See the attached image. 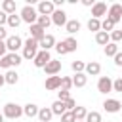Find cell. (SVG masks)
<instances>
[{"mask_svg": "<svg viewBox=\"0 0 122 122\" xmlns=\"http://www.w3.org/2000/svg\"><path fill=\"white\" fill-rule=\"evenodd\" d=\"M38 42L34 40V38H27V42L23 44V53H21V57L23 59H34L36 57V53H38Z\"/></svg>", "mask_w": 122, "mask_h": 122, "instance_id": "cell-1", "label": "cell"}, {"mask_svg": "<svg viewBox=\"0 0 122 122\" xmlns=\"http://www.w3.org/2000/svg\"><path fill=\"white\" fill-rule=\"evenodd\" d=\"M2 114H4V118H11V120H15V118L23 116V107L17 105V103H6L4 109H2Z\"/></svg>", "mask_w": 122, "mask_h": 122, "instance_id": "cell-2", "label": "cell"}, {"mask_svg": "<svg viewBox=\"0 0 122 122\" xmlns=\"http://www.w3.org/2000/svg\"><path fill=\"white\" fill-rule=\"evenodd\" d=\"M21 21H25V23H29V25H34L36 23V19H38V11H36V8L34 6H23L21 8Z\"/></svg>", "mask_w": 122, "mask_h": 122, "instance_id": "cell-3", "label": "cell"}, {"mask_svg": "<svg viewBox=\"0 0 122 122\" xmlns=\"http://www.w3.org/2000/svg\"><path fill=\"white\" fill-rule=\"evenodd\" d=\"M107 19H111L114 25L122 21V4H111L107 10Z\"/></svg>", "mask_w": 122, "mask_h": 122, "instance_id": "cell-4", "label": "cell"}, {"mask_svg": "<svg viewBox=\"0 0 122 122\" xmlns=\"http://www.w3.org/2000/svg\"><path fill=\"white\" fill-rule=\"evenodd\" d=\"M50 61H51V55H50V51H46V50H38L36 57L32 59V63H34L36 69H44Z\"/></svg>", "mask_w": 122, "mask_h": 122, "instance_id": "cell-5", "label": "cell"}, {"mask_svg": "<svg viewBox=\"0 0 122 122\" xmlns=\"http://www.w3.org/2000/svg\"><path fill=\"white\" fill-rule=\"evenodd\" d=\"M19 48H23L21 36L13 34V36H8V38H6V50H10V53H17Z\"/></svg>", "mask_w": 122, "mask_h": 122, "instance_id": "cell-6", "label": "cell"}, {"mask_svg": "<svg viewBox=\"0 0 122 122\" xmlns=\"http://www.w3.org/2000/svg\"><path fill=\"white\" fill-rule=\"evenodd\" d=\"M97 92L99 93H111L112 92V78L111 76H101L97 80Z\"/></svg>", "mask_w": 122, "mask_h": 122, "instance_id": "cell-7", "label": "cell"}, {"mask_svg": "<svg viewBox=\"0 0 122 122\" xmlns=\"http://www.w3.org/2000/svg\"><path fill=\"white\" fill-rule=\"evenodd\" d=\"M36 11H38V15H48V17H50V15L55 11V6H53L51 0H42V2L38 4Z\"/></svg>", "mask_w": 122, "mask_h": 122, "instance_id": "cell-8", "label": "cell"}, {"mask_svg": "<svg viewBox=\"0 0 122 122\" xmlns=\"http://www.w3.org/2000/svg\"><path fill=\"white\" fill-rule=\"evenodd\" d=\"M50 19H51V23L55 25V27H65L67 25V13L63 11V10H55L51 15H50Z\"/></svg>", "mask_w": 122, "mask_h": 122, "instance_id": "cell-9", "label": "cell"}, {"mask_svg": "<svg viewBox=\"0 0 122 122\" xmlns=\"http://www.w3.org/2000/svg\"><path fill=\"white\" fill-rule=\"evenodd\" d=\"M107 4L105 2H95L93 6H92V17L93 19H99V17H103V15H107Z\"/></svg>", "mask_w": 122, "mask_h": 122, "instance_id": "cell-10", "label": "cell"}, {"mask_svg": "<svg viewBox=\"0 0 122 122\" xmlns=\"http://www.w3.org/2000/svg\"><path fill=\"white\" fill-rule=\"evenodd\" d=\"M44 86H46V90L48 92H55V90H59L61 88V76H48L46 78V82H44Z\"/></svg>", "mask_w": 122, "mask_h": 122, "instance_id": "cell-11", "label": "cell"}, {"mask_svg": "<svg viewBox=\"0 0 122 122\" xmlns=\"http://www.w3.org/2000/svg\"><path fill=\"white\" fill-rule=\"evenodd\" d=\"M59 71H61V61H57V59H51V61L44 67V72H46L48 76H55Z\"/></svg>", "mask_w": 122, "mask_h": 122, "instance_id": "cell-12", "label": "cell"}, {"mask_svg": "<svg viewBox=\"0 0 122 122\" xmlns=\"http://www.w3.org/2000/svg\"><path fill=\"white\" fill-rule=\"evenodd\" d=\"M103 109H105L107 112H118V111L122 109V103H120L118 99H105V101H103Z\"/></svg>", "mask_w": 122, "mask_h": 122, "instance_id": "cell-13", "label": "cell"}, {"mask_svg": "<svg viewBox=\"0 0 122 122\" xmlns=\"http://www.w3.org/2000/svg\"><path fill=\"white\" fill-rule=\"evenodd\" d=\"M38 46L42 48V50H46V51H50L51 48H55V36L53 34H46L40 42H38Z\"/></svg>", "mask_w": 122, "mask_h": 122, "instance_id": "cell-14", "label": "cell"}, {"mask_svg": "<svg viewBox=\"0 0 122 122\" xmlns=\"http://www.w3.org/2000/svg\"><path fill=\"white\" fill-rule=\"evenodd\" d=\"M29 30H30V38H34L36 42H40V40L46 36V30H44L40 25H36V23H34V25H30V29H29Z\"/></svg>", "mask_w": 122, "mask_h": 122, "instance_id": "cell-15", "label": "cell"}, {"mask_svg": "<svg viewBox=\"0 0 122 122\" xmlns=\"http://www.w3.org/2000/svg\"><path fill=\"white\" fill-rule=\"evenodd\" d=\"M86 76H97L101 72V65L97 61H92V63H86V69H84Z\"/></svg>", "mask_w": 122, "mask_h": 122, "instance_id": "cell-16", "label": "cell"}, {"mask_svg": "<svg viewBox=\"0 0 122 122\" xmlns=\"http://www.w3.org/2000/svg\"><path fill=\"white\" fill-rule=\"evenodd\" d=\"M86 84H88L86 72H76V74L72 76V86H74V88H84Z\"/></svg>", "mask_w": 122, "mask_h": 122, "instance_id": "cell-17", "label": "cell"}, {"mask_svg": "<svg viewBox=\"0 0 122 122\" xmlns=\"http://www.w3.org/2000/svg\"><path fill=\"white\" fill-rule=\"evenodd\" d=\"M38 105H34V103H27L25 107H23V114L25 116H29V118H34V116H38Z\"/></svg>", "mask_w": 122, "mask_h": 122, "instance_id": "cell-18", "label": "cell"}, {"mask_svg": "<svg viewBox=\"0 0 122 122\" xmlns=\"http://www.w3.org/2000/svg\"><path fill=\"white\" fill-rule=\"evenodd\" d=\"M80 27H82V25H80V21H78V19H69V21H67V25H65V30H67L69 34H74V32H78V30H80Z\"/></svg>", "mask_w": 122, "mask_h": 122, "instance_id": "cell-19", "label": "cell"}, {"mask_svg": "<svg viewBox=\"0 0 122 122\" xmlns=\"http://www.w3.org/2000/svg\"><path fill=\"white\" fill-rule=\"evenodd\" d=\"M51 118H53V112H51L50 107H42V109L38 111V120H40V122H50Z\"/></svg>", "mask_w": 122, "mask_h": 122, "instance_id": "cell-20", "label": "cell"}, {"mask_svg": "<svg viewBox=\"0 0 122 122\" xmlns=\"http://www.w3.org/2000/svg\"><path fill=\"white\" fill-rule=\"evenodd\" d=\"M50 109H51V112H53V114H57V116H61L63 112H67V109H65V103H63V101H59V99H57V101H53Z\"/></svg>", "mask_w": 122, "mask_h": 122, "instance_id": "cell-21", "label": "cell"}, {"mask_svg": "<svg viewBox=\"0 0 122 122\" xmlns=\"http://www.w3.org/2000/svg\"><path fill=\"white\" fill-rule=\"evenodd\" d=\"M0 8H2V11H4V13L11 15V13H15V0H4Z\"/></svg>", "mask_w": 122, "mask_h": 122, "instance_id": "cell-22", "label": "cell"}, {"mask_svg": "<svg viewBox=\"0 0 122 122\" xmlns=\"http://www.w3.org/2000/svg\"><path fill=\"white\" fill-rule=\"evenodd\" d=\"M95 42H97L99 46H107V44L111 42V38H109V32H103V30L95 32Z\"/></svg>", "mask_w": 122, "mask_h": 122, "instance_id": "cell-23", "label": "cell"}, {"mask_svg": "<svg viewBox=\"0 0 122 122\" xmlns=\"http://www.w3.org/2000/svg\"><path fill=\"white\" fill-rule=\"evenodd\" d=\"M63 44H65V48H67V53L76 51V48H78V42H76V38H72V36L65 38V40H63Z\"/></svg>", "mask_w": 122, "mask_h": 122, "instance_id": "cell-24", "label": "cell"}, {"mask_svg": "<svg viewBox=\"0 0 122 122\" xmlns=\"http://www.w3.org/2000/svg\"><path fill=\"white\" fill-rule=\"evenodd\" d=\"M4 80H6V84H10V86H13V84H17V80H19V74L15 72V71H8L6 74H4Z\"/></svg>", "mask_w": 122, "mask_h": 122, "instance_id": "cell-25", "label": "cell"}, {"mask_svg": "<svg viewBox=\"0 0 122 122\" xmlns=\"http://www.w3.org/2000/svg\"><path fill=\"white\" fill-rule=\"evenodd\" d=\"M72 114H74V118H76V122H78V120H86V114H88V109H86V107H74V109H72Z\"/></svg>", "mask_w": 122, "mask_h": 122, "instance_id": "cell-26", "label": "cell"}, {"mask_svg": "<svg viewBox=\"0 0 122 122\" xmlns=\"http://www.w3.org/2000/svg\"><path fill=\"white\" fill-rule=\"evenodd\" d=\"M6 25L11 27V29H17V27L21 25V17L15 15V13H11V15H8V23H6Z\"/></svg>", "mask_w": 122, "mask_h": 122, "instance_id": "cell-27", "label": "cell"}, {"mask_svg": "<svg viewBox=\"0 0 122 122\" xmlns=\"http://www.w3.org/2000/svg\"><path fill=\"white\" fill-rule=\"evenodd\" d=\"M116 53H118V44L109 42V44L105 46V55H107V57H114Z\"/></svg>", "mask_w": 122, "mask_h": 122, "instance_id": "cell-28", "label": "cell"}, {"mask_svg": "<svg viewBox=\"0 0 122 122\" xmlns=\"http://www.w3.org/2000/svg\"><path fill=\"white\" fill-rule=\"evenodd\" d=\"M36 25H40V27L46 30V29L51 25V19H50L48 15H38V19H36Z\"/></svg>", "mask_w": 122, "mask_h": 122, "instance_id": "cell-29", "label": "cell"}, {"mask_svg": "<svg viewBox=\"0 0 122 122\" xmlns=\"http://www.w3.org/2000/svg\"><path fill=\"white\" fill-rule=\"evenodd\" d=\"M101 30H103V32H112V30H114V23L105 17V21H101Z\"/></svg>", "mask_w": 122, "mask_h": 122, "instance_id": "cell-30", "label": "cell"}, {"mask_svg": "<svg viewBox=\"0 0 122 122\" xmlns=\"http://www.w3.org/2000/svg\"><path fill=\"white\" fill-rule=\"evenodd\" d=\"M88 29H90V30H93V32H99V30H101V21L92 17V19L88 21Z\"/></svg>", "mask_w": 122, "mask_h": 122, "instance_id": "cell-31", "label": "cell"}, {"mask_svg": "<svg viewBox=\"0 0 122 122\" xmlns=\"http://www.w3.org/2000/svg\"><path fill=\"white\" fill-rule=\"evenodd\" d=\"M8 57H10V63H11V67H19V65L23 63V57H21L19 53H8Z\"/></svg>", "mask_w": 122, "mask_h": 122, "instance_id": "cell-32", "label": "cell"}, {"mask_svg": "<svg viewBox=\"0 0 122 122\" xmlns=\"http://www.w3.org/2000/svg\"><path fill=\"white\" fill-rule=\"evenodd\" d=\"M86 122H103V120H101V112H97V111L88 112V114H86Z\"/></svg>", "mask_w": 122, "mask_h": 122, "instance_id": "cell-33", "label": "cell"}, {"mask_svg": "<svg viewBox=\"0 0 122 122\" xmlns=\"http://www.w3.org/2000/svg\"><path fill=\"white\" fill-rule=\"evenodd\" d=\"M71 69L74 71V74H76V72H84L86 63H84V61H72V63H71Z\"/></svg>", "mask_w": 122, "mask_h": 122, "instance_id": "cell-34", "label": "cell"}, {"mask_svg": "<svg viewBox=\"0 0 122 122\" xmlns=\"http://www.w3.org/2000/svg\"><path fill=\"white\" fill-rule=\"evenodd\" d=\"M109 38H111V42H112V44H118V42L122 40V29H118V30H112V32H109Z\"/></svg>", "mask_w": 122, "mask_h": 122, "instance_id": "cell-35", "label": "cell"}, {"mask_svg": "<svg viewBox=\"0 0 122 122\" xmlns=\"http://www.w3.org/2000/svg\"><path fill=\"white\" fill-rule=\"evenodd\" d=\"M72 88V78H69V76H61V88L59 90H71Z\"/></svg>", "mask_w": 122, "mask_h": 122, "instance_id": "cell-36", "label": "cell"}, {"mask_svg": "<svg viewBox=\"0 0 122 122\" xmlns=\"http://www.w3.org/2000/svg\"><path fill=\"white\" fill-rule=\"evenodd\" d=\"M61 122H76V118H74L72 111H67V112H63V114H61Z\"/></svg>", "mask_w": 122, "mask_h": 122, "instance_id": "cell-37", "label": "cell"}, {"mask_svg": "<svg viewBox=\"0 0 122 122\" xmlns=\"http://www.w3.org/2000/svg\"><path fill=\"white\" fill-rule=\"evenodd\" d=\"M10 67H11V63H10L8 53H6L4 57H0V69H8V71H10Z\"/></svg>", "mask_w": 122, "mask_h": 122, "instance_id": "cell-38", "label": "cell"}, {"mask_svg": "<svg viewBox=\"0 0 122 122\" xmlns=\"http://www.w3.org/2000/svg\"><path fill=\"white\" fill-rule=\"evenodd\" d=\"M55 51H57L59 55H65V53H67V48H65L63 40H61V42H55Z\"/></svg>", "mask_w": 122, "mask_h": 122, "instance_id": "cell-39", "label": "cell"}, {"mask_svg": "<svg viewBox=\"0 0 122 122\" xmlns=\"http://www.w3.org/2000/svg\"><path fill=\"white\" fill-rule=\"evenodd\" d=\"M57 95H59V101H63V103H65L67 99H71V93H69L67 90H59V92H57Z\"/></svg>", "mask_w": 122, "mask_h": 122, "instance_id": "cell-40", "label": "cell"}, {"mask_svg": "<svg viewBox=\"0 0 122 122\" xmlns=\"http://www.w3.org/2000/svg\"><path fill=\"white\" fill-rule=\"evenodd\" d=\"M112 92H120L122 93V78L112 80Z\"/></svg>", "mask_w": 122, "mask_h": 122, "instance_id": "cell-41", "label": "cell"}, {"mask_svg": "<svg viewBox=\"0 0 122 122\" xmlns=\"http://www.w3.org/2000/svg\"><path fill=\"white\" fill-rule=\"evenodd\" d=\"M74 107H76V101H74V99H72V97H71V99H67V101H65V109H67V111H72V109H74Z\"/></svg>", "mask_w": 122, "mask_h": 122, "instance_id": "cell-42", "label": "cell"}, {"mask_svg": "<svg viewBox=\"0 0 122 122\" xmlns=\"http://www.w3.org/2000/svg\"><path fill=\"white\" fill-rule=\"evenodd\" d=\"M114 65H116V67H122V51H118V53L114 55Z\"/></svg>", "mask_w": 122, "mask_h": 122, "instance_id": "cell-43", "label": "cell"}, {"mask_svg": "<svg viewBox=\"0 0 122 122\" xmlns=\"http://www.w3.org/2000/svg\"><path fill=\"white\" fill-rule=\"evenodd\" d=\"M8 23V13H4L2 10H0V27H4Z\"/></svg>", "mask_w": 122, "mask_h": 122, "instance_id": "cell-44", "label": "cell"}, {"mask_svg": "<svg viewBox=\"0 0 122 122\" xmlns=\"http://www.w3.org/2000/svg\"><path fill=\"white\" fill-rule=\"evenodd\" d=\"M6 38H8V30H6V27H0V42H6Z\"/></svg>", "mask_w": 122, "mask_h": 122, "instance_id": "cell-45", "label": "cell"}, {"mask_svg": "<svg viewBox=\"0 0 122 122\" xmlns=\"http://www.w3.org/2000/svg\"><path fill=\"white\" fill-rule=\"evenodd\" d=\"M6 55V42H0V57Z\"/></svg>", "mask_w": 122, "mask_h": 122, "instance_id": "cell-46", "label": "cell"}, {"mask_svg": "<svg viewBox=\"0 0 122 122\" xmlns=\"http://www.w3.org/2000/svg\"><path fill=\"white\" fill-rule=\"evenodd\" d=\"M82 4H84V6H93L95 2H93V0H82Z\"/></svg>", "mask_w": 122, "mask_h": 122, "instance_id": "cell-47", "label": "cell"}, {"mask_svg": "<svg viewBox=\"0 0 122 122\" xmlns=\"http://www.w3.org/2000/svg\"><path fill=\"white\" fill-rule=\"evenodd\" d=\"M4 84H6V80H4V74H0V88H2Z\"/></svg>", "mask_w": 122, "mask_h": 122, "instance_id": "cell-48", "label": "cell"}, {"mask_svg": "<svg viewBox=\"0 0 122 122\" xmlns=\"http://www.w3.org/2000/svg\"><path fill=\"white\" fill-rule=\"evenodd\" d=\"M0 122H4V114L2 112H0Z\"/></svg>", "mask_w": 122, "mask_h": 122, "instance_id": "cell-49", "label": "cell"}, {"mask_svg": "<svg viewBox=\"0 0 122 122\" xmlns=\"http://www.w3.org/2000/svg\"><path fill=\"white\" fill-rule=\"evenodd\" d=\"M78 122H86V120H78Z\"/></svg>", "mask_w": 122, "mask_h": 122, "instance_id": "cell-50", "label": "cell"}, {"mask_svg": "<svg viewBox=\"0 0 122 122\" xmlns=\"http://www.w3.org/2000/svg\"><path fill=\"white\" fill-rule=\"evenodd\" d=\"M120 23H122V21H120Z\"/></svg>", "mask_w": 122, "mask_h": 122, "instance_id": "cell-51", "label": "cell"}]
</instances>
